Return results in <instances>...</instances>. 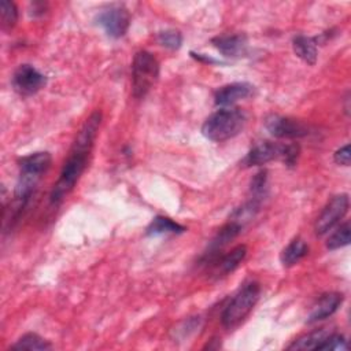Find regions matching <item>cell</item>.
<instances>
[{"label":"cell","mask_w":351,"mask_h":351,"mask_svg":"<svg viewBox=\"0 0 351 351\" xmlns=\"http://www.w3.org/2000/svg\"><path fill=\"white\" fill-rule=\"evenodd\" d=\"M158 43L169 49H178L182 44V36L178 30H163L158 33Z\"/></svg>","instance_id":"d4e9b609"},{"label":"cell","mask_w":351,"mask_h":351,"mask_svg":"<svg viewBox=\"0 0 351 351\" xmlns=\"http://www.w3.org/2000/svg\"><path fill=\"white\" fill-rule=\"evenodd\" d=\"M159 77V62L148 51H138L132 63V92L137 99L144 97Z\"/></svg>","instance_id":"277c9868"},{"label":"cell","mask_w":351,"mask_h":351,"mask_svg":"<svg viewBox=\"0 0 351 351\" xmlns=\"http://www.w3.org/2000/svg\"><path fill=\"white\" fill-rule=\"evenodd\" d=\"M241 225L234 222V221H229L223 228H221V230L217 233V236L211 240L207 251L203 255V259L208 263V261H213L218 256V254L221 252V250L230 241L233 240L241 230Z\"/></svg>","instance_id":"4fadbf2b"},{"label":"cell","mask_w":351,"mask_h":351,"mask_svg":"<svg viewBox=\"0 0 351 351\" xmlns=\"http://www.w3.org/2000/svg\"><path fill=\"white\" fill-rule=\"evenodd\" d=\"M261 295V285L256 281L245 282L230 299L222 311L221 322L226 329L239 326L255 307Z\"/></svg>","instance_id":"3957f363"},{"label":"cell","mask_w":351,"mask_h":351,"mask_svg":"<svg viewBox=\"0 0 351 351\" xmlns=\"http://www.w3.org/2000/svg\"><path fill=\"white\" fill-rule=\"evenodd\" d=\"M282 151H284V144H277V143H270V141L261 143L248 151V154L243 159V165L244 166H261V165H266L274 159L281 160Z\"/></svg>","instance_id":"9c48e42d"},{"label":"cell","mask_w":351,"mask_h":351,"mask_svg":"<svg viewBox=\"0 0 351 351\" xmlns=\"http://www.w3.org/2000/svg\"><path fill=\"white\" fill-rule=\"evenodd\" d=\"M186 228L180 225L178 222L173 221L169 217L158 215L155 217L151 223L147 226L145 234L147 236H162V234H180L185 232Z\"/></svg>","instance_id":"ac0fdd59"},{"label":"cell","mask_w":351,"mask_h":351,"mask_svg":"<svg viewBox=\"0 0 351 351\" xmlns=\"http://www.w3.org/2000/svg\"><path fill=\"white\" fill-rule=\"evenodd\" d=\"M45 8H47V3H43V1H33L30 3V15L32 16H38V15H43L45 12Z\"/></svg>","instance_id":"83f0119b"},{"label":"cell","mask_w":351,"mask_h":351,"mask_svg":"<svg viewBox=\"0 0 351 351\" xmlns=\"http://www.w3.org/2000/svg\"><path fill=\"white\" fill-rule=\"evenodd\" d=\"M14 90L21 96H32L43 89L47 84V77L32 64H21L12 74L11 80Z\"/></svg>","instance_id":"52a82bcc"},{"label":"cell","mask_w":351,"mask_h":351,"mask_svg":"<svg viewBox=\"0 0 351 351\" xmlns=\"http://www.w3.org/2000/svg\"><path fill=\"white\" fill-rule=\"evenodd\" d=\"M247 255V247L244 244H240L234 247L232 251L225 254L215 265V274L219 276H226L232 271H234L240 263L244 261Z\"/></svg>","instance_id":"2e32d148"},{"label":"cell","mask_w":351,"mask_h":351,"mask_svg":"<svg viewBox=\"0 0 351 351\" xmlns=\"http://www.w3.org/2000/svg\"><path fill=\"white\" fill-rule=\"evenodd\" d=\"M348 344L343 335L339 333H329L324 341L318 346L317 350H325V351H343L347 350Z\"/></svg>","instance_id":"cb8c5ba5"},{"label":"cell","mask_w":351,"mask_h":351,"mask_svg":"<svg viewBox=\"0 0 351 351\" xmlns=\"http://www.w3.org/2000/svg\"><path fill=\"white\" fill-rule=\"evenodd\" d=\"M0 16H1V29L8 32L18 22V8L11 0H1L0 3Z\"/></svg>","instance_id":"7402d4cb"},{"label":"cell","mask_w":351,"mask_h":351,"mask_svg":"<svg viewBox=\"0 0 351 351\" xmlns=\"http://www.w3.org/2000/svg\"><path fill=\"white\" fill-rule=\"evenodd\" d=\"M96 22L99 26L103 27L108 37L119 38L125 36V33L129 29L130 15L125 5L112 4L97 14Z\"/></svg>","instance_id":"5b68a950"},{"label":"cell","mask_w":351,"mask_h":351,"mask_svg":"<svg viewBox=\"0 0 351 351\" xmlns=\"http://www.w3.org/2000/svg\"><path fill=\"white\" fill-rule=\"evenodd\" d=\"M211 43L226 58H239L247 52V37L244 34L218 36Z\"/></svg>","instance_id":"5bb4252c"},{"label":"cell","mask_w":351,"mask_h":351,"mask_svg":"<svg viewBox=\"0 0 351 351\" xmlns=\"http://www.w3.org/2000/svg\"><path fill=\"white\" fill-rule=\"evenodd\" d=\"M265 128L273 137L277 138H299L308 134L307 126L300 121L280 115L269 117L265 122Z\"/></svg>","instance_id":"ba28073f"},{"label":"cell","mask_w":351,"mask_h":351,"mask_svg":"<svg viewBox=\"0 0 351 351\" xmlns=\"http://www.w3.org/2000/svg\"><path fill=\"white\" fill-rule=\"evenodd\" d=\"M100 122H101V112L95 111L90 114V117L85 121V123L80 129L73 143V147L69 152V156L60 170L59 178L52 188L49 197L53 204L60 203L63 197L73 191L82 171L85 170L88 156L96 140Z\"/></svg>","instance_id":"6da1fadb"},{"label":"cell","mask_w":351,"mask_h":351,"mask_svg":"<svg viewBox=\"0 0 351 351\" xmlns=\"http://www.w3.org/2000/svg\"><path fill=\"white\" fill-rule=\"evenodd\" d=\"M52 163L49 152H34L27 156H23L19 160V174L33 178H40Z\"/></svg>","instance_id":"7c38bea8"},{"label":"cell","mask_w":351,"mask_h":351,"mask_svg":"<svg viewBox=\"0 0 351 351\" xmlns=\"http://www.w3.org/2000/svg\"><path fill=\"white\" fill-rule=\"evenodd\" d=\"M266 189H267V171L261 170L254 176L251 181V186H250L251 199L262 202V197L265 196Z\"/></svg>","instance_id":"603a6c76"},{"label":"cell","mask_w":351,"mask_h":351,"mask_svg":"<svg viewBox=\"0 0 351 351\" xmlns=\"http://www.w3.org/2000/svg\"><path fill=\"white\" fill-rule=\"evenodd\" d=\"M330 332L325 328L313 330L298 340H295L292 344L288 346V350H317L318 346L324 341V339L329 335Z\"/></svg>","instance_id":"d6986e66"},{"label":"cell","mask_w":351,"mask_h":351,"mask_svg":"<svg viewBox=\"0 0 351 351\" xmlns=\"http://www.w3.org/2000/svg\"><path fill=\"white\" fill-rule=\"evenodd\" d=\"M333 159L337 165H341V166H350V160H351V154H350V145L346 144L343 145L341 148H339L335 155H333Z\"/></svg>","instance_id":"4316f807"},{"label":"cell","mask_w":351,"mask_h":351,"mask_svg":"<svg viewBox=\"0 0 351 351\" xmlns=\"http://www.w3.org/2000/svg\"><path fill=\"white\" fill-rule=\"evenodd\" d=\"M350 207V199L347 193H340L333 196L326 206L324 207V210L321 211V214L318 215L314 229L315 233L318 236H324L325 233H328L333 226H336L347 214Z\"/></svg>","instance_id":"8992f818"},{"label":"cell","mask_w":351,"mask_h":351,"mask_svg":"<svg viewBox=\"0 0 351 351\" xmlns=\"http://www.w3.org/2000/svg\"><path fill=\"white\" fill-rule=\"evenodd\" d=\"M292 48L295 55L302 59L304 63L313 66L317 62L318 48H317V37H308L304 34H298L292 40Z\"/></svg>","instance_id":"9a60e30c"},{"label":"cell","mask_w":351,"mask_h":351,"mask_svg":"<svg viewBox=\"0 0 351 351\" xmlns=\"http://www.w3.org/2000/svg\"><path fill=\"white\" fill-rule=\"evenodd\" d=\"M307 254H308V245L303 239L296 237L292 241H289V244L281 251L280 261L282 266L291 267L299 263Z\"/></svg>","instance_id":"e0dca14e"},{"label":"cell","mask_w":351,"mask_h":351,"mask_svg":"<svg viewBox=\"0 0 351 351\" xmlns=\"http://www.w3.org/2000/svg\"><path fill=\"white\" fill-rule=\"evenodd\" d=\"M343 293L340 292H328L324 293L313 306L308 317H307V324H313L325 318H329L330 315H333L339 307L343 303Z\"/></svg>","instance_id":"8fae6325"},{"label":"cell","mask_w":351,"mask_h":351,"mask_svg":"<svg viewBox=\"0 0 351 351\" xmlns=\"http://www.w3.org/2000/svg\"><path fill=\"white\" fill-rule=\"evenodd\" d=\"M300 155V147L299 144H284V151L281 156V162L289 167L295 166L298 162V158Z\"/></svg>","instance_id":"484cf974"},{"label":"cell","mask_w":351,"mask_h":351,"mask_svg":"<svg viewBox=\"0 0 351 351\" xmlns=\"http://www.w3.org/2000/svg\"><path fill=\"white\" fill-rule=\"evenodd\" d=\"M12 350H29V351H45L52 348L51 343L38 336L37 333L23 335L12 347Z\"/></svg>","instance_id":"ffe728a7"},{"label":"cell","mask_w":351,"mask_h":351,"mask_svg":"<svg viewBox=\"0 0 351 351\" xmlns=\"http://www.w3.org/2000/svg\"><path fill=\"white\" fill-rule=\"evenodd\" d=\"M245 119V114L240 108L222 107L204 121L202 134L211 141L229 140L243 130Z\"/></svg>","instance_id":"7a4b0ae2"},{"label":"cell","mask_w":351,"mask_h":351,"mask_svg":"<svg viewBox=\"0 0 351 351\" xmlns=\"http://www.w3.org/2000/svg\"><path fill=\"white\" fill-rule=\"evenodd\" d=\"M350 239H351V228L348 222H344L343 225H340L326 240V248L333 251V250H339L341 247H346L350 244Z\"/></svg>","instance_id":"44dd1931"},{"label":"cell","mask_w":351,"mask_h":351,"mask_svg":"<svg viewBox=\"0 0 351 351\" xmlns=\"http://www.w3.org/2000/svg\"><path fill=\"white\" fill-rule=\"evenodd\" d=\"M254 93V86L248 82H233L218 88L214 93V101L217 106H232L239 100H243Z\"/></svg>","instance_id":"30bf717a"}]
</instances>
